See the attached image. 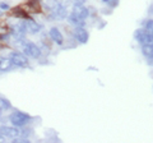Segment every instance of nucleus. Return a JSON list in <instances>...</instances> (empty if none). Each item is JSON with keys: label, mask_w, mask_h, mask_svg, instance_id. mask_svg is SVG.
I'll use <instances>...</instances> for the list:
<instances>
[{"label": "nucleus", "mask_w": 153, "mask_h": 143, "mask_svg": "<svg viewBox=\"0 0 153 143\" xmlns=\"http://www.w3.org/2000/svg\"><path fill=\"white\" fill-rule=\"evenodd\" d=\"M32 116L30 115L28 112H25V111H21L18 109H14V110L9 114L8 116V121L12 124V125L17 127V128H22L30 124L32 121Z\"/></svg>", "instance_id": "f257e3e1"}, {"label": "nucleus", "mask_w": 153, "mask_h": 143, "mask_svg": "<svg viewBox=\"0 0 153 143\" xmlns=\"http://www.w3.org/2000/svg\"><path fill=\"white\" fill-rule=\"evenodd\" d=\"M9 59H10L12 64L14 66V69H26L30 66V60L28 56H26L22 51L18 50H12L9 52Z\"/></svg>", "instance_id": "f03ea898"}, {"label": "nucleus", "mask_w": 153, "mask_h": 143, "mask_svg": "<svg viewBox=\"0 0 153 143\" xmlns=\"http://www.w3.org/2000/svg\"><path fill=\"white\" fill-rule=\"evenodd\" d=\"M19 46L22 47V52L26 56H28V58H32V59L38 60L42 56V52H41L40 46H38L37 44H35V42H32V41L23 40L22 44L19 45Z\"/></svg>", "instance_id": "7ed1b4c3"}, {"label": "nucleus", "mask_w": 153, "mask_h": 143, "mask_svg": "<svg viewBox=\"0 0 153 143\" xmlns=\"http://www.w3.org/2000/svg\"><path fill=\"white\" fill-rule=\"evenodd\" d=\"M21 134L19 128L14 127V125H7V124H1L0 125V139L1 141H13L14 138H17Z\"/></svg>", "instance_id": "20e7f679"}, {"label": "nucleus", "mask_w": 153, "mask_h": 143, "mask_svg": "<svg viewBox=\"0 0 153 143\" xmlns=\"http://www.w3.org/2000/svg\"><path fill=\"white\" fill-rule=\"evenodd\" d=\"M19 22L22 23V26L26 28L27 33H30V35H36V33H40L42 31V26L32 17L26 18V19H19Z\"/></svg>", "instance_id": "39448f33"}, {"label": "nucleus", "mask_w": 153, "mask_h": 143, "mask_svg": "<svg viewBox=\"0 0 153 143\" xmlns=\"http://www.w3.org/2000/svg\"><path fill=\"white\" fill-rule=\"evenodd\" d=\"M71 35H73L74 40L78 42V44H82V45L87 44V42H88V39H89V33H88V31L85 30L84 27H82V26H76V27H74V28H73V31H71Z\"/></svg>", "instance_id": "423d86ee"}, {"label": "nucleus", "mask_w": 153, "mask_h": 143, "mask_svg": "<svg viewBox=\"0 0 153 143\" xmlns=\"http://www.w3.org/2000/svg\"><path fill=\"white\" fill-rule=\"evenodd\" d=\"M25 8L30 14H38L42 12V1L41 0H27L25 3Z\"/></svg>", "instance_id": "0eeeda50"}, {"label": "nucleus", "mask_w": 153, "mask_h": 143, "mask_svg": "<svg viewBox=\"0 0 153 143\" xmlns=\"http://www.w3.org/2000/svg\"><path fill=\"white\" fill-rule=\"evenodd\" d=\"M71 13H74L75 16L83 18V19H87L91 16L89 8H87L84 4H73V5H71Z\"/></svg>", "instance_id": "6e6552de"}, {"label": "nucleus", "mask_w": 153, "mask_h": 143, "mask_svg": "<svg viewBox=\"0 0 153 143\" xmlns=\"http://www.w3.org/2000/svg\"><path fill=\"white\" fill-rule=\"evenodd\" d=\"M9 12H10V16H13L14 18H17V19H26V18L31 17V14L26 10L25 7H22V5H17L14 8L10 7Z\"/></svg>", "instance_id": "1a4fd4ad"}, {"label": "nucleus", "mask_w": 153, "mask_h": 143, "mask_svg": "<svg viewBox=\"0 0 153 143\" xmlns=\"http://www.w3.org/2000/svg\"><path fill=\"white\" fill-rule=\"evenodd\" d=\"M49 37L52 40V42H55L56 45H59V46H63L64 45V36H63V33L60 32V30L57 27H52L50 28V31H49Z\"/></svg>", "instance_id": "9d476101"}, {"label": "nucleus", "mask_w": 153, "mask_h": 143, "mask_svg": "<svg viewBox=\"0 0 153 143\" xmlns=\"http://www.w3.org/2000/svg\"><path fill=\"white\" fill-rule=\"evenodd\" d=\"M14 69V66L12 64L9 56H4L0 55V72L1 73H8V72H12Z\"/></svg>", "instance_id": "9b49d317"}, {"label": "nucleus", "mask_w": 153, "mask_h": 143, "mask_svg": "<svg viewBox=\"0 0 153 143\" xmlns=\"http://www.w3.org/2000/svg\"><path fill=\"white\" fill-rule=\"evenodd\" d=\"M66 19H68V22L70 23V25H73L74 27H76V26L84 27V26H85V19H83V18H80V17H78V16H75V14L71 13V12L68 14Z\"/></svg>", "instance_id": "f8f14e48"}, {"label": "nucleus", "mask_w": 153, "mask_h": 143, "mask_svg": "<svg viewBox=\"0 0 153 143\" xmlns=\"http://www.w3.org/2000/svg\"><path fill=\"white\" fill-rule=\"evenodd\" d=\"M146 36H147V31L144 30V28H138V30L135 31V33H134L135 40L139 42L140 45L146 44Z\"/></svg>", "instance_id": "ddd939ff"}, {"label": "nucleus", "mask_w": 153, "mask_h": 143, "mask_svg": "<svg viewBox=\"0 0 153 143\" xmlns=\"http://www.w3.org/2000/svg\"><path fill=\"white\" fill-rule=\"evenodd\" d=\"M0 109H1L3 111H10V110H13V105L7 97L0 96Z\"/></svg>", "instance_id": "4468645a"}, {"label": "nucleus", "mask_w": 153, "mask_h": 143, "mask_svg": "<svg viewBox=\"0 0 153 143\" xmlns=\"http://www.w3.org/2000/svg\"><path fill=\"white\" fill-rule=\"evenodd\" d=\"M38 46H40L41 52H42V55H44V56H49L50 55L51 47H50L49 44H46V40H41V42L38 44Z\"/></svg>", "instance_id": "2eb2a0df"}, {"label": "nucleus", "mask_w": 153, "mask_h": 143, "mask_svg": "<svg viewBox=\"0 0 153 143\" xmlns=\"http://www.w3.org/2000/svg\"><path fill=\"white\" fill-rule=\"evenodd\" d=\"M19 130H21V134L19 136H22L25 138H30V136L32 134V128L28 127V124L25 125V127H22V128H19Z\"/></svg>", "instance_id": "dca6fc26"}, {"label": "nucleus", "mask_w": 153, "mask_h": 143, "mask_svg": "<svg viewBox=\"0 0 153 143\" xmlns=\"http://www.w3.org/2000/svg\"><path fill=\"white\" fill-rule=\"evenodd\" d=\"M144 30L148 32V33H153V19H147L144 22Z\"/></svg>", "instance_id": "f3484780"}, {"label": "nucleus", "mask_w": 153, "mask_h": 143, "mask_svg": "<svg viewBox=\"0 0 153 143\" xmlns=\"http://www.w3.org/2000/svg\"><path fill=\"white\" fill-rule=\"evenodd\" d=\"M0 9L5 13V12H9V9H10V5H9L8 3H5V1H1L0 3Z\"/></svg>", "instance_id": "a211bd4d"}, {"label": "nucleus", "mask_w": 153, "mask_h": 143, "mask_svg": "<svg viewBox=\"0 0 153 143\" xmlns=\"http://www.w3.org/2000/svg\"><path fill=\"white\" fill-rule=\"evenodd\" d=\"M73 1V4H84L87 0H71Z\"/></svg>", "instance_id": "6ab92c4d"}, {"label": "nucleus", "mask_w": 153, "mask_h": 143, "mask_svg": "<svg viewBox=\"0 0 153 143\" xmlns=\"http://www.w3.org/2000/svg\"><path fill=\"white\" fill-rule=\"evenodd\" d=\"M3 16H4V12L0 9V18H3Z\"/></svg>", "instance_id": "aec40b11"}, {"label": "nucleus", "mask_w": 153, "mask_h": 143, "mask_svg": "<svg viewBox=\"0 0 153 143\" xmlns=\"http://www.w3.org/2000/svg\"><path fill=\"white\" fill-rule=\"evenodd\" d=\"M149 13H153V4H152L151 8H149Z\"/></svg>", "instance_id": "412c9836"}, {"label": "nucleus", "mask_w": 153, "mask_h": 143, "mask_svg": "<svg viewBox=\"0 0 153 143\" xmlns=\"http://www.w3.org/2000/svg\"><path fill=\"white\" fill-rule=\"evenodd\" d=\"M110 1V0H102V3H105V4H107Z\"/></svg>", "instance_id": "4be33fe9"}]
</instances>
